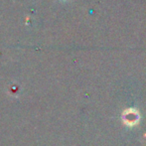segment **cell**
I'll use <instances>...</instances> for the list:
<instances>
[{"label": "cell", "instance_id": "1", "mask_svg": "<svg viewBox=\"0 0 146 146\" xmlns=\"http://www.w3.org/2000/svg\"><path fill=\"white\" fill-rule=\"evenodd\" d=\"M129 113H127L126 112V116H129L127 117L126 119H125L124 122L126 123V124H129V125H134L136 124L137 122H138V114H137V112H135L134 113V110H128Z\"/></svg>", "mask_w": 146, "mask_h": 146}]
</instances>
